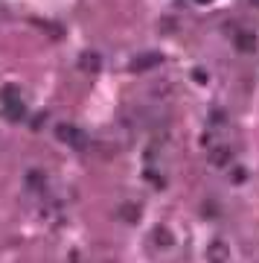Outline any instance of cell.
Here are the masks:
<instances>
[{
  "mask_svg": "<svg viewBox=\"0 0 259 263\" xmlns=\"http://www.w3.org/2000/svg\"><path fill=\"white\" fill-rule=\"evenodd\" d=\"M56 138L58 141H64L67 146H73V149H84L88 146V135L82 129H76L70 123H58L56 126Z\"/></svg>",
  "mask_w": 259,
  "mask_h": 263,
  "instance_id": "obj_1",
  "label": "cell"
},
{
  "mask_svg": "<svg viewBox=\"0 0 259 263\" xmlns=\"http://www.w3.org/2000/svg\"><path fill=\"white\" fill-rule=\"evenodd\" d=\"M233 47L239 50V53H253V50L259 47L256 32H250V29H239V32L233 35Z\"/></svg>",
  "mask_w": 259,
  "mask_h": 263,
  "instance_id": "obj_2",
  "label": "cell"
},
{
  "mask_svg": "<svg viewBox=\"0 0 259 263\" xmlns=\"http://www.w3.org/2000/svg\"><path fill=\"white\" fill-rule=\"evenodd\" d=\"M160 65H163V56L160 53H143V56H137L131 62V70L143 73V70H152V67H160Z\"/></svg>",
  "mask_w": 259,
  "mask_h": 263,
  "instance_id": "obj_3",
  "label": "cell"
},
{
  "mask_svg": "<svg viewBox=\"0 0 259 263\" xmlns=\"http://www.w3.org/2000/svg\"><path fill=\"white\" fill-rule=\"evenodd\" d=\"M99 67H102V56L96 50H84L82 56H79V70H84V73H99Z\"/></svg>",
  "mask_w": 259,
  "mask_h": 263,
  "instance_id": "obj_4",
  "label": "cell"
},
{
  "mask_svg": "<svg viewBox=\"0 0 259 263\" xmlns=\"http://www.w3.org/2000/svg\"><path fill=\"white\" fill-rule=\"evenodd\" d=\"M230 161H233V152L227 149V146H213V149H210V164H213V167H227Z\"/></svg>",
  "mask_w": 259,
  "mask_h": 263,
  "instance_id": "obj_5",
  "label": "cell"
},
{
  "mask_svg": "<svg viewBox=\"0 0 259 263\" xmlns=\"http://www.w3.org/2000/svg\"><path fill=\"white\" fill-rule=\"evenodd\" d=\"M117 214H120L122 222H137V219H140V208L134 205V202H125V205L117 208Z\"/></svg>",
  "mask_w": 259,
  "mask_h": 263,
  "instance_id": "obj_6",
  "label": "cell"
},
{
  "mask_svg": "<svg viewBox=\"0 0 259 263\" xmlns=\"http://www.w3.org/2000/svg\"><path fill=\"white\" fill-rule=\"evenodd\" d=\"M24 184H27V190H41L44 187V173L41 170H29L24 176Z\"/></svg>",
  "mask_w": 259,
  "mask_h": 263,
  "instance_id": "obj_7",
  "label": "cell"
},
{
  "mask_svg": "<svg viewBox=\"0 0 259 263\" xmlns=\"http://www.w3.org/2000/svg\"><path fill=\"white\" fill-rule=\"evenodd\" d=\"M3 111H6V117H9L12 123H18V120H24V114H27V108H24V103H6L3 105Z\"/></svg>",
  "mask_w": 259,
  "mask_h": 263,
  "instance_id": "obj_8",
  "label": "cell"
},
{
  "mask_svg": "<svg viewBox=\"0 0 259 263\" xmlns=\"http://www.w3.org/2000/svg\"><path fill=\"white\" fill-rule=\"evenodd\" d=\"M224 260H227V246L222 240L210 243V263H224Z\"/></svg>",
  "mask_w": 259,
  "mask_h": 263,
  "instance_id": "obj_9",
  "label": "cell"
},
{
  "mask_svg": "<svg viewBox=\"0 0 259 263\" xmlns=\"http://www.w3.org/2000/svg\"><path fill=\"white\" fill-rule=\"evenodd\" d=\"M0 100H3V105H6V103H18V100H20V91L15 88V85H6V88L0 91Z\"/></svg>",
  "mask_w": 259,
  "mask_h": 263,
  "instance_id": "obj_10",
  "label": "cell"
},
{
  "mask_svg": "<svg viewBox=\"0 0 259 263\" xmlns=\"http://www.w3.org/2000/svg\"><path fill=\"white\" fill-rule=\"evenodd\" d=\"M155 240H158V246H172V231L163 226L155 228Z\"/></svg>",
  "mask_w": 259,
  "mask_h": 263,
  "instance_id": "obj_11",
  "label": "cell"
},
{
  "mask_svg": "<svg viewBox=\"0 0 259 263\" xmlns=\"http://www.w3.org/2000/svg\"><path fill=\"white\" fill-rule=\"evenodd\" d=\"M41 27H44V29H47V32H50L53 38H61V35H64V29H61V27H56V24H41Z\"/></svg>",
  "mask_w": 259,
  "mask_h": 263,
  "instance_id": "obj_12",
  "label": "cell"
},
{
  "mask_svg": "<svg viewBox=\"0 0 259 263\" xmlns=\"http://www.w3.org/2000/svg\"><path fill=\"white\" fill-rule=\"evenodd\" d=\"M233 181H245V170H236L233 173Z\"/></svg>",
  "mask_w": 259,
  "mask_h": 263,
  "instance_id": "obj_13",
  "label": "cell"
},
{
  "mask_svg": "<svg viewBox=\"0 0 259 263\" xmlns=\"http://www.w3.org/2000/svg\"><path fill=\"white\" fill-rule=\"evenodd\" d=\"M198 3H210V0H198Z\"/></svg>",
  "mask_w": 259,
  "mask_h": 263,
  "instance_id": "obj_14",
  "label": "cell"
}]
</instances>
